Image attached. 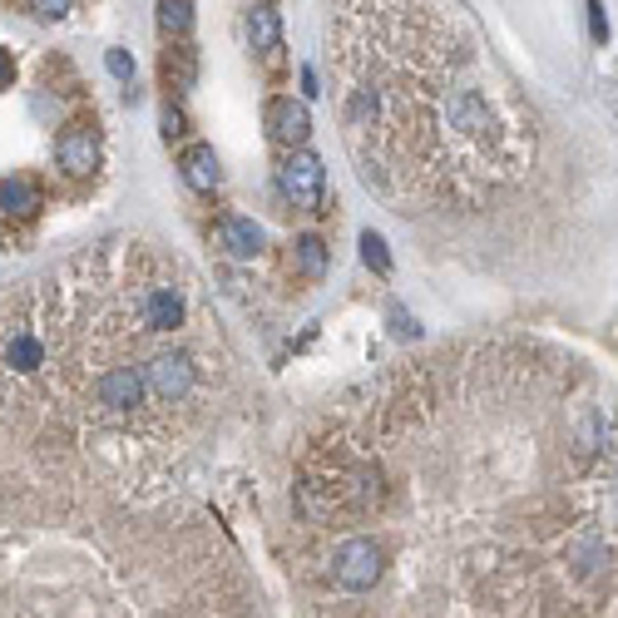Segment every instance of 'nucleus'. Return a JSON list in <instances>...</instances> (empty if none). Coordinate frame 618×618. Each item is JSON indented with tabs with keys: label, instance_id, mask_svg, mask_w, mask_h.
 Instances as JSON below:
<instances>
[{
	"label": "nucleus",
	"instance_id": "obj_2",
	"mask_svg": "<svg viewBox=\"0 0 618 618\" xmlns=\"http://www.w3.org/2000/svg\"><path fill=\"white\" fill-rule=\"evenodd\" d=\"M263 124H267V139L282 144V149H302L307 134H312V114H307V104H297V99H287V94H282V99H267Z\"/></svg>",
	"mask_w": 618,
	"mask_h": 618
},
{
	"label": "nucleus",
	"instance_id": "obj_6",
	"mask_svg": "<svg viewBox=\"0 0 618 618\" xmlns=\"http://www.w3.org/2000/svg\"><path fill=\"white\" fill-rule=\"evenodd\" d=\"M277 35H282L277 5H253V10H248V40H253V50L277 55Z\"/></svg>",
	"mask_w": 618,
	"mask_h": 618
},
{
	"label": "nucleus",
	"instance_id": "obj_3",
	"mask_svg": "<svg viewBox=\"0 0 618 618\" xmlns=\"http://www.w3.org/2000/svg\"><path fill=\"white\" fill-rule=\"evenodd\" d=\"M55 159L60 169L75 178H85L99 169V124H70L60 139H55Z\"/></svg>",
	"mask_w": 618,
	"mask_h": 618
},
{
	"label": "nucleus",
	"instance_id": "obj_9",
	"mask_svg": "<svg viewBox=\"0 0 618 618\" xmlns=\"http://www.w3.org/2000/svg\"><path fill=\"white\" fill-rule=\"evenodd\" d=\"M159 25H164L169 35H183V30L193 25V5H159Z\"/></svg>",
	"mask_w": 618,
	"mask_h": 618
},
{
	"label": "nucleus",
	"instance_id": "obj_8",
	"mask_svg": "<svg viewBox=\"0 0 618 618\" xmlns=\"http://www.w3.org/2000/svg\"><path fill=\"white\" fill-rule=\"evenodd\" d=\"M297 263H302L307 277H322V272H327V243H322V238H302V243H297Z\"/></svg>",
	"mask_w": 618,
	"mask_h": 618
},
{
	"label": "nucleus",
	"instance_id": "obj_10",
	"mask_svg": "<svg viewBox=\"0 0 618 618\" xmlns=\"http://www.w3.org/2000/svg\"><path fill=\"white\" fill-rule=\"evenodd\" d=\"M361 258L376 267V272H391V258H386V243H381V233H361Z\"/></svg>",
	"mask_w": 618,
	"mask_h": 618
},
{
	"label": "nucleus",
	"instance_id": "obj_13",
	"mask_svg": "<svg viewBox=\"0 0 618 618\" xmlns=\"http://www.w3.org/2000/svg\"><path fill=\"white\" fill-rule=\"evenodd\" d=\"M10 80H15V60H10V55L0 50V89L10 85Z\"/></svg>",
	"mask_w": 618,
	"mask_h": 618
},
{
	"label": "nucleus",
	"instance_id": "obj_11",
	"mask_svg": "<svg viewBox=\"0 0 618 618\" xmlns=\"http://www.w3.org/2000/svg\"><path fill=\"white\" fill-rule=\"evenodd\" d=\"M109 75H119L124 85H134V60L124 50H109Z\"/></svg>",
	"mask_w": 618,
	"mask_h": 618
},
{
	"label": "nucleus",
	"instance_id": "obj_5",
	"mask_svg": "<svg viewBox=\"0 0 618 618\" xmlns=\"http://www.w3.org/2000/svg\"><path fill=\"white\" fill-rule=\"evenodd\" d=\"M218 238H223V248H228L233 258H253V253L263 248V228H258L253 218H238V213L218 218Z\"/></svg>",
	"mask_w": 618,
	"mask_h": 618
},
{
	"label": "nucleus",
	"instance_id": "obj_4",
	"mask_svg": "<svg viewBox=\"0 0 618 618\" xmlns=\"http://www.w3.org/2000/svg\"><path fill=\"white\" fill-rule=\"evenodd\" d=\"M183 178H188V188H198V193H213V188L223 183L218 154H213L208 144H188V149H183Z\"/></svg>",
	"mask_w": 618,
	"mask_h": 618
},
{
	"label": "nucleus",
	"instance_id": "obj_1",
	"mask_svg": "<svg viewBox=\"0 0 618 618\" xmlns=\"http://www.w3.org/2000/svg\"><path fill=\"white\" fill-rule=\"evenodd\" d=\"M282 193H287L297 208L322 213V203H327V169H322V159L307 154V149H297V154L282 164Z\"/></svg>",
	"mask_w": 618,
	"mask_h": 618
},
{
	"label": "nucleus",
	"instance_id": "obj_7",
	"mask_svg": "<svg viewBox=\"0 0 618 618\" xmlns=\"http://www.w3.org/2000/svg\"><path fill=\"white\" fill-rule=\"evenodd\" d=\"M0 208L5 213H35L40 208V193L30 178H0Z\"/></svg>",
	"mask_w": 618,
	"mask_h": 618
},
{
	"label": "nucleus",
	"instance_id": "obj_12",
	"mask_svg": "<svg viewBox=\"0 0 618 618\" xmlns=\"http://www.w3.org/2000/svg\"><path fill=\"white\" fill-rule=\"evenodd\" d=\"M164 134H169V139L183 134V114H178V109H164Z\"/></svg>",
	"mask_w": 618,
	"mask_h": 618
}]
</instances>
